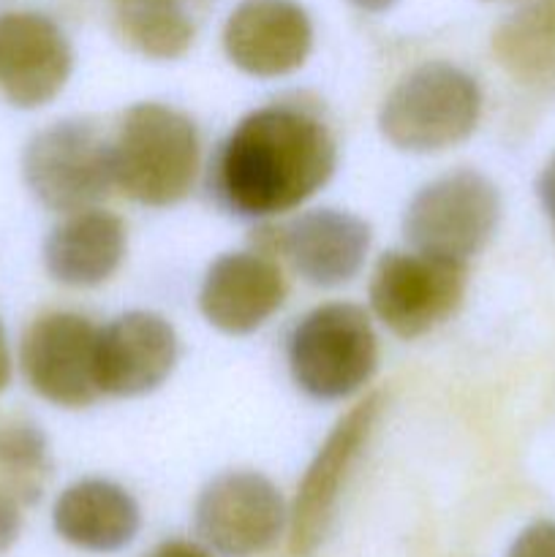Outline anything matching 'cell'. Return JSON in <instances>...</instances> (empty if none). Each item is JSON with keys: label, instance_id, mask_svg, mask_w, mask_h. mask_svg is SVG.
I'll list each match as a JSON object with an SVG mask.
<instances>
[{"label": "cell", "instance_id": "1", "mask_svg": "<svg viewBox=\"0 0 555 557\" xmlns=\"http://www.w3.org/2000/svg\"><path fill=\"white\" fill-rule=\"evenodd\" d=\"M335 166V139L319 114L270 103L245 114L218 147L210 190L232 215L272 218L319 194Z\"/></svg>", "mask_w": 555, "mask_h": 557}, {"label": "cell", "instance_id": "2", "mask_svg": "<svg viewBox=\"0 0 555 557\" xmlns=\"http://www.w3.org/2000/svg\"><path fill=\"white\" fill-rule=\"evenodd\" d=\"M114 188L145 207H172L194 190L201 141L194 120L166 103L131 107L112 139Z\"/></svg>", "mask_w": 555, "mask_h": 557}, {"label": "cell", "instance_id": "3", "mask_svg": "<svg viewBox=\"0 0 555 557\" xmlns=\"http://www.w3.org/2000/svg\"><path fill=\"white\" fill-rule=\"evenodd\" d=\"M482 117V90L452 63H422L384 98L379 128L403 152H441L460 145Z\"/></svg>", "mask_w": 555, "mask_h": 557}, {"label": "cell", "instance_id": "4", "mask_svg": "<svg viewBox=\"0 0 555 557\" xmlns=\"http://www.w3.org/2000/svg\"><path fill=\"white\" fill-rule=\"evenodd\" d=\"M379 337L365 308L330 302L310 310L288 337V370L313 400H343L373 379Z\"/></svg>", "mask_w": 555, "mask_h": 557}, {"label": "cell", "instance_id": "5", "mask_svg": "<svg viewBox=\"0 0 555 557\" xmlns=\"http://www.w3.org/2000/svg\"><path fill=\"white\" fill-rule=\"evenodd\" d=\"M22 174L47 210H92L114 188L112 139L90 120H60L27 141Z\"/></svg>", "mask_w": 555, "mask_h": 557}, {"label": "cell", "instance_id": "6", "mask_svg": "<svg viewBox=\"0 0 555 557\" xmlns=\"http://www.w3.org/2000/svg\"><path fill=\"white\" fill-rule=\"evenodd\" d=\"M466 286V261L422 250H390L375 261L370 308L392 335L414 341L457 313Z\"/></svg>", "mask_w": 555, "mask_h": 557}, {"label": "cell", "instance_id": "7", "mask_svg": "<svg viewBox=\"0 0 555 557\" xmlns=\"http://www.w3.org/2000/svg\"><path fill=\"white\" fill-rule=\"evenodd\" d=\"M501 196L484 174L460 169L424 185L408 205L403 234L422 253L468 261L495 234Z\"/></svg>", "mask_w": 555, "mask_h": 557}, {"label": "cell", "instance_id": "8", "mask_svg": "<svg viewBox=\"0 0 555 557\" xmlns=\"http://www.w3.org/2000/svg\"><path fill=\"white\" fill-rule=\"evenodd\" d=\"M384 408L386 400L381 392L368 395L332 428L321 449L316 451L288 517V549L294 557L313 555L326 539L348 473L373 438Z\"/></svg>", "mask_w": 555, "mask_h": 557}, {"label": "cell", "instance_id": "9", "mask_svg": "<svg viewBox=\"0 0 555 557\" xmlns=\"http://www.w3.org/2000/svg\"><path fill=\"white\" fill-rule=\"evenodd\" d=\"M286 504L275 484L256 471H229L212 479L196 500V533L226 557L267 553L286 528Z\"/></svg>", "mask_w": 555, "mask_h": 557}, {"label": "cell", "instance_id": "10", "mask_svg": "<svg viewBox=\"0 0 555 557\" xmlns=\"http://www.w3.org/2000/svg\"><path fill=\"white\" fill-rule=\"evenodd\" d=\"M98 330L79 313L38 315L22 335L20 364L27 384L60 408H87L98 400Z\"/></svg>", "mask_w": 555, "mask_h": 557}, {"label": "cell", "instance_id": "11", "mask_svg": "<svg viewBox=\"0 0 555 557\" xmlns=\"http://www.w3.org/2000/svg\"><path fill=\"white\" fill-rule=\"evenodd\" d=\"M259 248L292 261L294 272L316 288L354 281L370 248V226L343 210H310L283 228H261Z\"/></svg>", "mask_w": 555, "mask_h": 557}, {"label": "cell", "instance_id": "12", "mask_svg": "<svg viewBox=\"0 0 555 557\" xmlns=\"http://www.w3.org/2000/svg\"><path fill=\"white\" fill-rule=\"evenodd\" d=\"M180 357L174 326L150 310H131L98 330L96 384L101 395L141 397L172 375Z\"/></svg>", "mask_w": 555, "mask_h": 557}, {"label": "cell", "instance_id": "13", "mask_svg": "<svg viewBox=\"0 0 555 557\" xmlns=\"http://www.w3.org/2000/svg\"><path fill=\"white\" fill-rule=\"evenodd\" d=\"M74 52L58 22L38 11L0 14V92L20 109L52 101L69 82Z\"/></svg>", "mask_w": 555, "mask_h": 557}, {"label": "cell", "instance_id": "14", "mask_svg": "<svg viewBox=\"0 0 555 557\" xmlns=\"http://www.w3.org/2000/svg\"><path fill=\"white\" fill-rule=\"evenodd\" d=\"M313 49V22L294 0H245L223 25V52L239 71L275 79L297 71Z\"/></svg>", "mask_w": 555, "mask_h": 557}, {"label": "cell", "instance_id": "15", "mask_svg": "<svg viewBox=\"0 0 555 557\" xmlns=\"http://www.w3.org/2000/svg\"><path fill=\"white\" fill-rule=\"evenodd\" d=\"M286 299V281L272 256L243 250L215 259L199 288V308L215 330L250 335Z\"/></svg>", "mask_w": 555, "mask_h": 557}, {"label": "cell", "instance_id": "16", "mask_svg": "<svg viewBox=\"0 0 555 557\" xmlns=\"http://www.w3.org/2000/svg\"><path fill=\"white\" fill-rule=\"evenodd\" d=\"M52 522L58 536L74 547L118 553L136 539L141 515L128 490L107 479H85L60 493Z\"/></svg>", "mask_w": 555, "mask_h": 557}, {"label": "cell", "instance_id": "17", "mask_svg": "<svg viewBox=\"0 0 555 557\" xmlns=\"http://www.w3.org/2000/svg\"><path fill=\"white\" fill-rule=\"evenodd\" d=\"M125 256V226L107 210L71 212L44 243V264L58 283L92 288L120 270Z\"/></svg>", "mask_w": 555, "mask_h": 557}, {"label": "cell", "instance_id": "18", "mask_svg": "<svg viewBox=\"0 0 555 557\" xmlns=\"http://www.w3.org/2000/svg\"><path fill=\"white\" fill-rule=\"evenodd\" d=\"M212 0H109L112 30L147 60H177L199 38Z\"/></svg>", "mask_w": 555, "mask_h": 557}, {"label": "cell", "instance_id": "19", "mask_svg": "<svg viewBox=\"0 0 555 557\" xmlns=\"http://www.w3.org/2000/svg\"><path fill=\"white\" fill-rule=\"evenodd\" d=\"M501 69L533 90H555V0H528L493 33Z\"/></svg>", "mask_w": 555, "mask_h": 557}, {"label": "cell", "instance_id": "20", "mask_svg": "<svg viewBox=\"0 0 555 557\" xmlns=\"http://www.w3.org/2000/svg\"><path fill=\"white\" fill-rule=\"evenodd\" d=\"M52 460L41 428L30 419H0V484L20 500L33 506L44 493Z\"/></svg>", "mask_w": 555, "mask_h": 557}, {"label": "cell", "instance_id": "21", "mask_svg": "<svg viewBox=\"0 0 555 557\" xmlns=\"http://www.w3.org/2000/svg\"><path fill=\"white\" fill-rule=\"evenodd\" d=\"M506 557H555V522H531V525L515 539V544H511L509 555Z\"/></svg>", "mask_w": 555, "mask_h": 557}, {"label": "cell", "instance_id": "22", "mask_svg": "<svg viewBox=\"0 0 555 557\" xmlns=\"http://www.w3.org/2000/svg\"><path fill=\"white\" fill-rule=\"evenodd\" d=\"M20 500L0 484V555L9 553L16 544L22 531V511Z\"/></svg>", "mask_w": 555, "mask_h": 557}, {"label": "cell", "instance_id": "23", "mask_svg": "<svg viewBox=\"0 0 555 557\" xmlns=\"http://www.w3.org/2000/svg\"><path fill=\"white\" fill-rule=\"evenodd\" d=\"M536 194H539V201H542L544 212H547V215L555 221V156L550 158V163L544 166V172L539 174Z\"/></svg>", "mask_w": 555, "mask_h": 557}, {"label": "cell", "instance_id": "24", "mask_svg": "<svg viewBox=\"0 0 555 557\" xmlns=\"http://www.w3.org/2000/svg\"><path fill=\"white\" fill-rule=\"evenodd\" d=\"M150 557H212L207 549H201L199 544L183 542V539H172V542H163L152 549Z\"/></svg>", "mask_w": 555, "mask_h": 557}, {"label": "cell", "instance_id": "25", "mask_svg": "<svg viewBox=\"0 0 555 557\" xmlns=\"http://www.w3.org/2000/svg\"><path fill=\"white\" fill-rule=\"evenodd\" d=\"M11 381V354H9V341H5V330L0 324V392L9 386Z\"/></svg>", "mask_w": 555, "mask_h": 557}, {"label": "cell", "instance_id": "26", "mask_svg": "<svg viewBox=\"0 0 555 557\" xmlns=\"http://www.w3.org/2000/svg\"><path fill=\"white\" fill-rule=\"evenodd\" d=\"M348 3H354L357 9H362V11H370V14H381V11L392 9L397 0H348Z\"/></svg>", "mask_w": 555, "mask_h": 557}]
</instances>
